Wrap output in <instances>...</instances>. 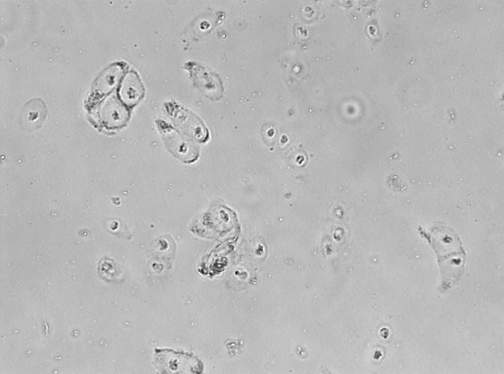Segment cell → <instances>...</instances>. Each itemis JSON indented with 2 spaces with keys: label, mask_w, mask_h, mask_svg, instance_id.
Returning a JSON list of instances; mask_svg holds the SVG:
<instances>
[{
  "label": "cell",
  "mask_w": 504,
  "mask_h": 374,
  "mask_svg": "<svg viewBox=\"0 0 504 374\" xmlns=\"http://www.w3.org/2000/svg\"><path fill=\"white\" fill-rule=\"evenodd\" d=\"M165 140L169 148L184 160L193 161L198 158L199 151L195 145L184 139L177 132L172 131L165 134Z\"/></svg>",
  "instance_id": "obj_6"
},
{
  "label": "cell",
  "mask_w": 504,
  "mask_h": 374,
  "mask_svg": "<svg viewBox=\"0 0 504 374\" xmlns=\"http://www.w3.org/2000/svg\"><path fill=\"white\" fill-rule=\"evenodd\" d=\"M195 86L212 101L223 96V84L218 75L210 69L197 63L189 62L187 65Z\"/></svg>",
  "instance_id": "obj_2"
},
{
  "label": "cell",
  "mask_w": 504,
  "mask_h": 374,
  "mask_svg": "<svg viewBox=\"0 0 504 374\" xmlns=\"http://www.w3.org/2000/svg\"><path fill=\"white\" fill-rule=\"evenodd\" d=\"M99 117L103 124L111 129L123 126L129 117V108L114 95L107 97L101 104Z\"/></svg>",
  "instance_id": "obj_3"
},
{
  "label": "cell",
  "mask_w": 504,
  "mask_h": 374,
  "mask_svg": "<svg viewBox=\"0 0 504 374\" xmlns=\"http://www.w3.org/2000/svg\"><path fill=\"white\" fill-rule=\"evenodd\" d=\"M156 362L163 365L161 367L165 371H187V364L190 356L186 353L170 349H156Z\"/></svg>",
  "instance_id": "obj_5"
},
{
  "label": "cell",
  "mask_w": 504,
  "mask_h": 374,
  "mask_svg": "<svg viewBox=\"0 0 504 374\" xmlns=\"http://www.w3.org/2000/svg\"><path fill=\"white\" fill-rule=\"evenodd\" d=\"M145 89L137 73L127 70L119 84L118 97L128 108L135 106L143 98Z\"/></svg>",
  "instance_id": "obj_4"
},
{
  "label": "cell",
  "mask_w": 504,
  "mask_h": 374,
  "mask_svg": "<svg viewBox=\"0 0 504 374\" xmlns=\"http://www.w3.org/2000/svg\"><path fill=\"white\" fill-rule=\"evenodd\" d=\"M418 231L436 255L442 289H450L460 280L465 263L466 253L459 236L451 227L439 223L427 228L420 225Z\"/></svg>",
  "instance_id": "obj_1"
}]
</instances>
